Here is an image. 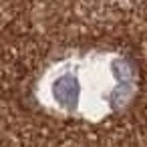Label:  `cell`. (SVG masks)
Wrapping results in <instances>:
<instances>
[{"label":"cell","mask_w":147,"mask_h":147,"mask_svg":"<svg viewBox=\"0 0 147 147\" xmlns=\"http://www.w3.org/2000/svg\"><path fill=\"white\" fill-rule=\"evenodd\" d=\"M139 93L135 63L121 51L89 49L53 61L34 83L36 103L51 115L101 123L131 107Z\"/></svg>","instance_id":"6da1fadb"}]
</instances>
